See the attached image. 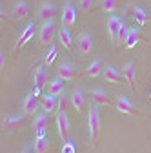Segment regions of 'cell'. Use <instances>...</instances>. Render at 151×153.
I'll list each match as a JSON object with an SVG mask.
<instances>
[{"label":"cell","mask_w":151,"mask_h":153,"mask_svg":"<svg viewBox=\"0 0 151 153\" xmlns=\"http://www.w3.org/2000/svg\"><path fill=\"white\" fill-rule=\"evenodd\" d=\"M87 128H89L91 146H97L98 144V139H100V129H102V120H100V113H98L97 104L89 108V113H87Z\"/></svg>","instance_id":"cell-1"},{"label":"cell","mask_w":151,"mask_h":153,"mask_svg":"<svg viewBox=\"0 0 151 153\" xmlns=\"http://www.w3.org/2000/svg\"><path fill=\"white\" fill-rule=\"evenodd\" d=\"M55 35H56V26L53 20H46L40 29H38V38H40V44L42 46H51L55 40Z\"/></svg>","instance_id":"cell-2"},{"label":"cell","mask_w":151,"mask_h":153,"mask_svg":"<svg viewBox=\"0 0 151 153\" xmlns=\"http://www.w3.org/2000/svg\"><path fill=\"white\" fill-rule=\"evenodd\" d=\"M115 106L124 115H133V117H135V115H138V117H144V113L140 109H137L133 104H131V100L127 97H124V95H117V97H115Z\"/></svg>","instance_id":"cell-3"},{"label":"cell","mask_w":151,"mask_h":153,"mask_svg":"<svg viewBox=\"0 0 151 153\" xmlns=\"http://www.w3.org/2000/svg\"><path fill=\"white\" fill-rule=\"evenodd\" d=\"M122 27V20H120V16L117 15H111L107 18V22H106V29H107V35L111 38V42L113 44H117L118 42V31Z\"/></svg>","instance_id":"cell-4"},{"label":"cell","mask_w":151,"mask_h":153,"mask_svg":"<svg viewBox=\"0 0 151 153\" xmlns=\"http://www.w3.org/2000/svg\"><path fill=\"white\" fill-rule=\"evenodd\" d=\"M49 66L46 64H40V66H36L35 69V75H33V84L35 86H38V88H46L49 86Z\"/></svg>","instance_id":"cell-5"},{"label":"cell","mask_w":151,"mask_h":153,"mask_svg":"<svg viewBox=\"0 0 151 153\" xmlns=\"http://www.w3.org/2000/svg\"><path fill=\"white\" fill-rule=\"evenodd\" d=\"M56 128H58L60 139L64 142L69 140V117L66 111H58V115H56Z\"/></svg>","instance_id":"cell-6"},{"label":"cell","mask_w":151,"mask_h":153,"mask_svg":"<svg viewBox=\"0 0 151 153\" xmlns=\"http://www.w3.org/2000/svg\"><path fill=\"white\" fill-rule=\"evenodd\" d=\"M77 49H78V53L82 56H86V55L91 53V49H93V36L89 33L84 31V33L78 35V38H77Z\"/></svg>","instance_id":"cell-7"},{"label":"cell","mask_w":151,"mask_h":153,"mask_svg":"<svg viewBox=\"0 0 151 153\" xmlns=\"http://www.w3.org/2000/svg\"><path fill=\"white\" fill-rule=\"evenodd\" d=\"M75 22H77V9H75V6H73V2H66V6H64V9H62V26H66V27H71Z\"/></svg>","instance_id":"cell-8"},{"label":"cell","mask_w":151,"mask_h":153,"mask_svg":"<svg viewBox=\"0 0 151 153\" xmlns=\"http://www.w3.org/2000/svg\"><path fill=\"white\" fill-rule=\"evenodd\" d=\"M56 76H60L64 82H69V80H73L75 76H77V68L73 64H69V62H62L58 66V69H56Z\"/></svg>","instance_id":"cell-9"},{"label":"cell","mask_w":151,"mask_h":153,"mask_svg":"<svg viewBox=\"0 0 151 153\" xmlns=\"http://www.w3.org/2000/svg\"><path fill=\"white\" fill-rule=\"evenodd\" d=\"M102 75H104V79H106L107 82H111V84H120L122 79H124V73H120L115 66H111V64H107V66L102 69Z\"/></svg>","instance_id":"cell-10"},{"label":"cell","mask_w":151,"mask_h":153,"mask_svg":"<svg viewBox=\"0 0 151 153\" xmlns=\"http://www.w3.org/2000/svg\"><path fill=\"white\" fill-rule=\"evenodd\" d=\"M71 106L77 113H84L86 111V95L82 89H75L71 93Z\"/></svg>","instance_id":"cell-11"},{"label":"cell","mask_w":151,"mask_h":153,"mask_svg":"<svg viewBox=\"0 0 151 153\" xmlns=\"http://www.w3.org/2000/svg\"><path fill=\"white\" fill-rule=\"evenodd\" d=\"M33 35H35V24L31 22V24H27L26 27H24V31L20 33V36H18V40L15 42V49H20V48H24L31 38H33Z\"/></svg>","instance_id":"cell-12"},{"label":"cell","mask_w":151,"mask_h":153,"mask_svg":"<svg viewBox=\"0 0 151 153\" xmlns=\"http://www.w3.org/2000/svg\"><path fill=\"white\" fill-rule=\"evenodd\" d=\"M40 106H42V109L49 115V113H53L55 109H58V97H55V95L47 93V95H44V97H40Z\"/></svg>","instance_id":"cell-13"},{"label":"cell","mask_w":151,"mask_h":153,"mask_svg":"<svg viewBox=\"0 0 151 153\" xmlns=\"http://www.w3.org/2000/svg\"><path fill=\"white\" fill-rule=\"evenodd\" d=\"M55 15H56L55 4H51V2L40 4V9H38V18H40V20H44V22H46V20H53Z\"/></svg>","instance_id":"cell-14"},{"label":"cell","mask_w":151,"mask_h":153,"mask_svg":"<svg viewBox=\"0 0 151 153\" xmlns=\"http://www.w3.org/2000/svg\"><path fill=\"white\" fill-rule=\"evenodd\" d=\"M91 100L97 106H111V99L104 89H91Z\"/></svg>","instance_id":"cell-15"},{"label":"cell","mask_w":151,"mask_h":153,"mask_svg":"<svg viewBox=\"0 0 151 153\" xmlns=\"http://www.w3.org/2000/svg\"><path fill=\"white\" fill-rule=\"evenodd\" d=\"M122 73H124V79L127 80L129 88H131V89H135V88H137V73H135V62H127V64L124 66Z\"/></svg>","instance_id":"cell-16"},{"label":"cell","mask_w":151,"mask_h":153,"mask_svg":"<svg viewBox=\"0 0 151 153\" xmlns=\"http://www.w3.org/2000/svg\"><path fill=\"white\" fill-rule=\"evenodd\" d=\"M38 97H35L33 93H29L27 97L24 99V102H22V111L26 113V115H33V113H36V109H38V100H36Z\"/></svg>","instance_id":"cell-17"},{"label":"cell","mask_w":151,"mask_h":153,"mask_svg":"<svg viewBox=\"0 0 151 153\" xmlns=\"http://www.w3.org/2000/svg\"><path fill=\"white\" fill-rule=\"evenodd\" d=\"M140 38H142V31H140L138 27H131V29H129V35H127V38H126V42H124V46H126L127 49H133V48L140 42Z\"/></svg>","instance_id":"cell-18"},{"label":"cell","mask_w":151,"mask_h":153,"mask_svg":"<svg viewBox=\"0 0 151 153\" xmlns=\"http://www.w3.org/2000/svg\"><path fill=\"white\" fill-rule=\"evenodd\" d=\"M24 120H26V113L24 111L20 115H7V117L4 119V126L7 129H15V128H18L20 124H24Z\"/></svg>","instance_id":"cell-19"},{"label":"cell","mask_w":151,"mask_h":153,"mask_svg":"<svg viewBox=\"0 0 151 153\" xmlns=\"http://www.w3.org/2000/svg\"><path fill=\"white\" fill-rule=\"evenodd\" d=\"M58 40H60V44H62L67 51H71V48H73V38H71V33H69V29H67L66 26H62V27L58 29Z\"/></svg>","instance_id":"cell-20"},{"label":"cell","mask_w":151,"mask_h":153,"mask_svg":"<svg viewBox=\"0 0 151 153\" xmlns=\"http://www.w3.org/2000/svg\"><path fill=\"white\" fill-rule=\"evenodd\" d=\"M47 93L55 95V97H60V95L64 93V80L60 79V76H56L55 80L49 82V86H47Z\"/></svg>","instance_id":"cell-21"},{"label":"cell","mask_w":151,"mask_h":153,"mask_svg":"<svg viewBox=\"0 0 151 153\" xmlns=\"http://www.w3.org/2000/svg\"><path fill=\"white\" fill-rule=\"evenodd\" d=\"M47 129V113H38L33 119V131H40Z\"/></svg>","instance_id":"cell-22"},{"label":"cell","mask_w":151,"mask_h":153,"mask_svg":"<svg viewBox=\"0 0 151 153\" xmlns=\"http://www.w3.org/2000/svg\"><path fill=\"white\" fill-rule=\"evenodd\" d=\"M13 15L20 20V18H26L27 15H29V7H27V4L24 2V0H20V2H16L15 4V7H13Z\"/></svg>","instance_id":"cell-23"},{"label":"cell","mask_w":151,"mask_h":153,"mask_svg":"<svg viewBox=\"0 0 151 153\" xmlns=\"http://www.w3.org/2000/svg\"><path fill=\"white\" fill-rule=\"evenodd\" d=\"M131 13H133V16H135L137 24H140V26H144V24L147 22V18H149V15H147V13L142 9V7H138V6L131 7Z\"/></svg>","instance_id":"cell-24"},{"label":"cell","mask_w":151,"mask_h":153,"mask_svg":"<svg viewBox=\"0 0 151 153\" xmlns=\"http://www.w3.org/2000/svg\"><path fill=\"white\" fill-rule=\"evenodd\" d=\"M33 149H35V153H47V151H49V139H47V137L36 139Z\"/></svg>","instance_id":"cell-25"},{"label":"cell","mask_w":151,"mask_h":153,"mask_svg":"<svg viewBox=\"0 0 151 153\" xmlns=\"http://www.w3.org/2000/svg\"><path fill=\"white\" fill-rule=\"evenodd\" d=\"M102 73V64H100V60L97 59V60H93L89 66H87V75L91 76V79H95V76H98Z\"/></svg>","instance_id":"cell-26"},{"label":"cell","mask_w":151,"mask_h":153,"mask_svg":"<svg viewBox=\"0 0 151 153\" xmlns=\"http://www.w3.org/2000/svg\"><path fill=\"white\" fill-rule=\"evenodd\" d=\"M69 106H71V95L62 93L58 97V111H67Z\"/></svg>","instance_id":"cell-27"},{"label":"cell","mask_w":151,"mask_h":153,"mask_svg":"<svg viewBox=\"0 0 151 153\" xmlns=\"http://www.w3.org/2000/svg\"><path fill=\"white\" fill-rule=\"evenodd\" d=\"M100 7L106 13H113L117 7V0H100Z\"/></svg>","instance_id":"cell-28"},{"label":"cell","mask_w":151,"mask_h":153,"mask_svg":"<svg viewBox=\"0 0 151 153\" xmlns=\"http://www.w3.org/2000/svg\"><path fill=\"white\" fill-rule=\"evenodd\" d=\"M55 59H56V46H51L49 48V53L46 55V59H44V64L46 66H51Z\"/></svg>","instance_id":"cell-29"},{"label":"cell","mask_w":151,"mask_h":153,"mask_svg":"<svg viewBox=\"0 0 151 153\" xmlns=\"http://www.w3.org/2000/svg\"><path fill=\"white\" fill-rule=\"evenodd\" d=\"M129 26L126 24V22H122V27H120V31H118V42H126V38H127V35H129Z\"/></svg>","instance_id":"cell-30"},{"label":"cell","mask_w":151,"mask_h":153,"mask_svg":"<svg viewBox=\"0 0 151 153\" xmlns=\"http://www.w3.org/2000/svg\"><path fill=\"white\" fill-rule=\"evenodd\" d=\"M62 153H77V146H75L71 140H66L62 146Z\"/></svg>","instance_id":"cell-31"},{"label":"cell","mask_w":151,"mask_h":153,"mask_svg":"<svg viewBox=\"0 0 151 153\" xmlns=\"http://www.w3.org/2000/svg\"><path fill=\"white\" fill-rule=\"evenodd\" d=\"M78 6H80L82 11L89 13V11L93 9V0H78Z\"/></svg>","instance_id":"cell-32"},{"label":"cell","mask_w":151,"mask_h":153,"mask_svg":"<svg viewBox=\"0 0 151 153\" xmlns=\"http://www.w3.org/2000/svg\"><path fill=\"white\" fill-rule=\"evenodd\" d=\"M46 133H47V129H40V131H35V137H36V139H42V137H46Z\"/></svg>","instance_id":"cell-33"},{"label":"cell","mask_w":151,"mask_h":153,"mask_svg":"<svg viewBox=\"0 0 151 153\" xmlns=\"http://www.w3.org/2000/svg\"><path fill=\"white\" fill-rule=\"evenodd\" d=\"M0 68H2V71L6 68V55H4V51H2V56H0Z\"/></svg>","instance_id":"cell-34"},{"label":"cell","mask_w":151,"mask_h":153,"mask_svg":"<svg viewBox=\"0 0 151 153\" xmlns=\"http://www.w3.org/2000/svg\"><path fill=\"white\" fill-rule=\"evenodd\" d=\"M40 91H42V88H38V86H35V88H33V91H31V93H33V95H35V97H38V95H40Z\"/></svg>","instance_id":"cell-35"},{"label":"cell","mask_w":151,"mask_h":153,"mask_svg":"<svg viewBox=\"0 0 151 153\" xmlns=\"http://www.w3.org/2000/svg\"><path fill=\"white\" fill-rule=\"evenodd\" d=\"M22 153H33V149H31V148H29V146H26V148H24V149H22Z\"/></svg>","instance_id":"cell-36"}]
</instances>
